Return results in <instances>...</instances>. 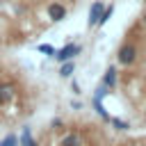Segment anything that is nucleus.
<instances>
[{
	"instance_id": "4",
	"label": "nucleus",
	"mask_w": 146,
	"mask_h": 146,
	"mask_svg": "<svg viewBox=\"0 0 146 146\" xmlns=\"http://www.w3.org/2000/svg\"><path fill=\"white\" fill-rule=\"evenodd\" d=\"M48 18L55 21V23L64 21V18H66V7H64L62 2H50V5H48Z\"/></svg>"
},
{
	"instance_id": "10",
	"label": "nucleus",
	"mask_w": 146,
	"mask_h": 146,
	"mask_svg": "<svg viewBox=\"0 0 146 146\" xmlns=\"http://www.w3.org/2000/svg\"><path fill=\"white\" fill-rule=\"evenodd\" d=\"M0 146H18V135H14V132L5 135L2 141H0Z\"/></svg>"
},
{
	"instance_id": "17",
	"label": "nucleus",
	"mask_w": 146,
	"mask_h": 146,
	"mask_svg": "<svg viewBox=\"0 0 146 146\" xmlns=\"http://www.w3.org/2000/svg\"><path fill=\"white\" fill-rule=\"evenodd\" d=\"M141 23H144V27H146V14H144V18H141Z\"/></svg>"
},
{
	"instance_id": "16",
	"label": "nucleus",
	"mask_w": 146,
	"mask_h": 146,
	"mask_svg": "<svg viewBox=\"0 0 146 146\" xmlns=\"http://www.w3.org/2000/svg\"><path fill=\"white\" fill-rule=\"evenodd\" d=\"M50 125H52V128H59V125H62V119H52V123H50Z\"/></svg>"
},
{
	"instance_id": "13",
	"label": "nucleus",
	"mask_w": 146,
	"mask_h": 146,
	"mask_svg": "<svg viewBox=\"0 0 146 146\" xmlns=\"http://www.w3.org/2000/svg\"><path fill=\"white\" fill-rule=\"evenodd\" d=\"M91 103H94V110H96V112H98V114H100L105 121H110V119H112V116L105 112V107H103V103H100V100H91Z\"/></svg>"
},
{
	"instance_id": "11",
	"label": "nucleus",
	"mask_w": 146,
	"mask_h": 146,
	"mask_svg": "<svg viewBox=\"0 0 146 146\" xmlns=\"http://www.w3.org/2000/svg\"><path fill=\"white\" fill-rule=\"evenodd\" d=\"M112 11H114V5H105V11H103V16H100V21H98V25H105V23L110 21V16H112Z\"/></svg>"
},
{
	"instance_id": "5",
	"label": "nucleus",
	"mask_w": 146,
	"mask_h": 146,
	"mask_svg": "<svg viewBox=\"0 0 146 146\" xmlns=\"http://www.w3.org/2000/svg\"><path fill=\"white\" fill-rule=\"evenodd\" d=\"M16 96V87L11 82H0V103H7Z\"/></svg>"
},
{
	"instance_id": "9",
	"label": "nucleus",
	"mask_w": 146,
	"mask_h": 146,
	"mask_svg": "<svg viewBox=\"0 0 146 146\" xmlns=\"http://www.w3.org/2000/svg\"><path fill=\"white\" fill-rule=\"evenodd\" d=\"M73 71H75V62H73V59H71V62H64V64L59 66V75H62V78H71Z\"/></svg>"
},
{
	"instance_id": "14",
	"label": "nucleus",
	"mask_w": 146,
	"mask_h": 146,
	"mask_svg": "<svg viewBox=\"0 0 146 146\" xmlns=\"http://www.w3.org/2000/svg\"><path fill=\"white\" fill-rule=\"evenodd\" d=\"M110 123H112L116 130H128V128H130V123L123 121V119H110Z\"/></svg>"
},
{
	"instance_id": "7",
	"label": "nucleus",
	"mask_w": 146,
	"mask_h": 146,
	"mask_svg": "<svg viewBox=\"0 0 146 146\" xmlns=\"http://www.w3.org/2000/svg\"><path fill=\"white\" fill-rule=\"evenodd\" d=\"M116 82H119L116 68H114V66H110V68L105 71V75H103V84H105L107 89H114V87H116Z\"/></svg>"
},
{
	"instance_id": "8",
	"label": "nucleus",
	"mask_w": 146,
	"mask_h": 146,
	"mask_svg": "<svg viewBox=\"0 0 146 146\" xmlns=\"http://www.w3.org/2000/svg\"><path fill=\"white\" fill-rule=\"evenodd\" d=\"M59 146H82V137H80L78 132H68V135L62 137Z\"/></svg>"
},
{
	"instance_id": "2",
	"label": "nucleus",
	"mask_w": 146,
	"mask_h": 146,
	"mask_svg": "<svg viewBox=\"0 0 146 146\" xmlns=\"http://www.w3.org/2000/svg\"><path fill=\"white\" fill-rule=\"evenodd\" d=\"M80 50H82V48H80L78 43H66L64 48H59V50L55 52V59H57L59 64H64V62H71L75 55H80Z\"/></svg>"
},
{
	"instance_id": "18",
	"label": "nucleus",
	"mask_w": 146,
	"mask_h": 146,
	"mask_svg": "<svg viewBox=\"0 0 146 146\" xmlns=\"http://www.w3.org/2000/svg\"><path fill=\"white\" fill-rule=\"evenodd\" d=\"M144 2H146V0H144Z\"/></svg>"
},
{
	"instance_id": "15",
	"label": "nucleus",
	"mask_w": 146,
	"mask_h": 146,
	"mask_svg": "<svg viewBox=\"0 0 146 146\" xmlns=\"http://www.w3.org/2000/svg\"><path fill=\"white\" fill-rule=\"evenodd\" d=\"M107 94H110V89H107L105 84H100V87L96 89V94H94V100H103V98H105Z\"/></svg>"
},
{
	"instance_id": "6",
	"label": "nucleus",
	"mask_w": 146,
	"mask_h": 146,
	"mask_svg": "<svg viewBox=\"0 0 146 146\" xmlns=\"http://www.w3.org/2000/svg\"><path fill=\"white\" fill-rule=\"evenodd\" d=\"M18 146H39L36 144V139L32 137V130L25 125L23 130H21V135H18Z\"/></svg>"
},
{
	"instance_id": "3",
	"label": "nucleus",
	"mask_w": 146,
	"mask_h": 146,
	"mask_svg": "<svg viewBox=\"0 0 146 146\" xmlns=\"http://www.w3.org/2000/svg\"><path fill=\"white\" fill-rule=\"evenodd\" d=\"M103 11H105V2H103V0H96V2L89 7V27H96V25H98Z\"/></svg>"
},
{
	"instance_id": "1",
	"label": "nucleus",
	"mask_w": 146,
	"mask_h": 146,
	"mask_svg": "<svg viewBox=\"0 0 146 146\" xmlns=\"http://www.w3.org/2000/svg\"><path fill=\"white\" fill-rule=\"evenodd\" d=\"M137 55H139L137 43L125 41V43H121V46H119V50H116V62H119L121 66H132V64L137 62Z\"/></svg>"
},
{
	"instance_id": "12",
	"label": "nucleus",
	"mask_w": 146,
	"mask_h": 146,
	"mask_svg": "<svg viewBox=\"0 0 146 146\" xmlns=\"http://www.w3.org/2000/svg\"><path fill=\"white\" fill-rule=\"evenodd\" d=\"M36 50H39V52H43V55H48V57H55V52H57L50 43H41V46H36Z\"/></svg>"
}]
</instances>
